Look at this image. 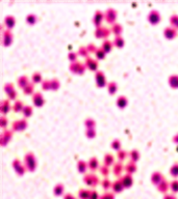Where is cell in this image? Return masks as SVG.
<instances>
[{"instance_id": "obj_1", "label": "cell", "mask_w": 178, "mask_h": 199, "mask_svg": "<svg viewBox=\"0 0 178 199\" xmlns=\"http://www.w3.org/2000/svg\"><path fill=\"white\" fill-rule=\"evenodd\" d=\"M24 165H25L27 171H32L35 170L37 168V159H35V156L33 155V153L31 151H28V153H25L24 156Z\"/></svg>"}, {"instance_id": "obj_2", "label": "cell", "mask_w": 178, "mask_h": 199, "mask_svg": "<svg viewBox=\"0 0 178 199\" xmlns=\"http://www.w3.org/2000/svg\"><path fill=\"white\" fill-rule=\"evenodd\" d=\"M70 71L74 74H79L81 75L84 73L85 69H87V65L85 63H81L79 61H75V62H71L70 63Z\"/></svg>"}, {"instance_id": "obj_3", "label": "cell", "mask_w": 178, "mask_h": 199, "mask_svg": "<svg viewBox=\"0 0 178 199\" xmlns=\"http://www.w3.org/2000/svg\"><path fill=\"white\" fill-rule=\"evenodd\" d=\"M161 13H159L158 10H151L149 12V13H148V16H147L148 22H149L150 24H152V25L159 23V22H161Z\"/></svg>"}, {"instance_id": "obj_4", "label": "cell", "mask_w": 178, "mask_h": 199, "mask_svg": "<svg viewBox=\"0 0 178 199\" xmlns=\"http://www.w3.org/2000/svg\"><path fill=\"white\" fill-rule=\"evenodd\" d=\"M13 168L15 169L16 173H17L18 175H23V174L27 171L25 165L22 164V162L20 161L19 159H15L14 161H13Z\"/></svg>"}, {"instance_id": "obj_5", "label": "cell", "mask_w": 178, "mask_h": 199, "mask_svg": "<svg viewBox=\"0 0 178 199\" xmlns=\"http://www.w3.org/2000/svg\"><path fill=\"white\" fill-rule=\"evenodd\" d=\"M117 15H118V13H117L116 10L112 7H109L104 12V19L106 20L107 23L115 24V22H116V20H117Z\"/></svg>"}, {"instance_id": "obj_6", "label": "cell", "mask_w": 178, "mask_h": 199, "mask_svg": "<svg viewBox=\"0 0 178 199\" xmlns=\"http://www.w3.org/2000/svg\"><path fill=\"white\" fill-rule=\"evenodd\" d=\"M95 80L96 84L98 87H104L107 85L106 78H105V75L102 71H97L95 74Z\"/></svg>"}, {"instance_id": "obj_7", "label": "cell", "mask_w": 178, "mask_h": 199, "mask_svg": "<svg viewBox=\"0 0 178 199\" xmlns=\"http://www.w3.org/2000/svg\"><path fill=\"white\" fill-rule=\"evenodd\" d=\"M13 138V131L12 130H3L0 136V144L2 146L6 145Z\"/></svg>"}, {"instance_id": "obj_8", "label": "cell", "mask_w": 178, "mask_h": 199, "mask_svg": "<svg viewBox=\"0 0 178 199\" xmlns=\"http://www.w3.org/2000/svg\"><path fill=\"white\" fill-rule=\"evenodd\" d=\"M13 42V34L11 30L6 29V30L2 31V37H1V43L3 46H10Z\"/></svg>"}, {"instance_id": "obj_9", "label": "cell", "mask_w": 178, "mask_h": 199, "mask_svg": "<svg viewBox=\"0 0 178 199\" xmlns=\"http://www.w3.org/2000/svg\"><path fill=\"white\" fill-rule=\"evenodd\" d=\"M110 32H112V31L104 26L97 27L95 30V37L98 38H104V40H106V37H109V34Z\"/></svg>"}, {"instance_id": "obj_10", "label": "cell", "mask_w": 178, "mask_h": 199, "mask_svg": "<svg viewBox=\"0 0 178 199\" xmlns=\"http://www.w3.org/2000/svg\"><path fill=\"white\" fill-rule=\"evenodd\" d=\"M103 19H104V13L101 12L100 10H97L95 13H94L93 16V19H92V22H93V24L97 27H100L101 26V23H102Z\"/></svg>"}, {"instance_id": "obj_11", "label": "cell", "mask_w": 178, "mask_h": 199, "mask_svg": "<svg viewBox=\"0 0 178 199\" xmlns=\"http://www.w3.org/2000/svg\"><path fill=\"white\" fill-rule=\"evenodd\" d=\"M27 128V121L26 119H18L13 123V131L16 132H20V131H23Z\"/></svg>"}, {"instance_id": "obj_12", "label": "cell", "mask_w": 178, "mask_h": 199, "mask_svg": "<svg viewBox=\"0 0 178 199\" xmlns=\"http://www.w3.org/2000/svg\"><path fill=\"white\" fill-rule=\"evenodd\" d=\"M32 103L35 107H41V106L45 104L44 96H43L41 92H35L32 94Z\"/></svg>"}, {"instance_id": "obj_13", "label": "cell", "mask_w": 178, "mask_h": 199, "mask_svg": "<svg viewBox=\"0 0 178 199\" xmlns=\"http://www.w3.org/2000/svg\"><path fill=\"white\" fill-rule=\"evenodd\" d=\"M83 180L89 186H96L98 184V177L95 175V173H87V175L83 177Z\"/></svg>"}, {"instance_id": "obj_14", "label": "cell", "mask_w": 178, "mask_h": 199, "mask_svg": "<svg viewBox=\"0 0 178 199\" xmlns=\"http://www.w3.org/2000/svg\"><path fill=\"white\" fill-rule=\"evenodd\" d=\"M164 35L168 40H172L177 35V29L172 26H168L164 29Z\"/></svg>"}, {"instance_id": "obj_15", "label": "cell", "mask_w": 178, "mask_h": 199, "mask_svg": "<svg viewBox=\"0 0 178 199\" xmlns=\"http://www.w3.org/2000/svg\"><path fill=\"white\" fill-rule=\"evenodd\" d=\"M12 108H13V106L11 105L10 100H3V101H1V104H0V111H1L2 115H5L6 113H8Z\"/></svg>"}, {"instance_id": "obj_16", "label": "cell", "mask_w": 178, "mask_h": 199, "mask_svg": "<svg viewBox=\"0 0 178 199\" xmlns=\"http://www.w3.org/2000/svg\"><path fill=\"white\" fill-rule=\"evenodd\" d=\"M15 24H16V19H15L14 16L8 15L5 18H4V20H3V25L6 27V29L11 30V29H12L13 27L15 26Z\"/></svg>"}, {"instance_id": "obj_17", "label": "cell", "mask_w": 178, "mask_h": 199, "mask_svg": "<svg viewBox=\"0 0 178 199\" xmlns=\"http://www.w3.org/2000/svg\"><path fill=\"white\" fill-rule=\"evenodd\" d=\"M85 65H87V69L91 70V71H98V61L94 58L87 57L85 60Z\"/></svg>"}, {"instance_id": "obj_18", "label": "cell", "mask_w": 178, "mask_h": 199, "mask_svg": "<svg viewBox=\"0 0 178 199\" xmlns=\"http://www.w3.org/2000/svg\"><path fill=\"white\" fill-rule=\"evenodd\" d=\"M164 180V178L163 174L159 172V171H154V172L152 173V175H151V180H152V183L154 185L161 184Z\"/></svg>"}, {"instance_id": "obj_19", "label": "cell", "mask_w": 178, "mask_h": 199, "mask_svg": "<svg viewBox=\"0 0 178 199\" xmlns=\"http://www.w3.org/2000/svg\"><path fill=\"white\" fill-rule=\"evenodd\" d=\"M124 169H125L126 173H128V174H134V173L137 171V169L136 162L129 161L128 163H126V165L124 166Z\"/></svg>"}, {"instance_id": "obj_20", "label": "cell", "mask_w": 178, "mask_h": 199, "mask_svg": "<svg viewBox=\"0 0 178 199\" xmlns=\"http://www.w3.org/2000/svg\"><path fill=\"white\" fill-rule=\"evenodd\" d=\"M121 180H122V184L125 188H129L132 184H134V180H132L131 174H128V173H126L125 175H123L122 177H121Z\"/></svg>"}, {"instance_id": "obj_21", "label": "cell", "mask_w": 178, "mask_h": 199, "mask_svg": "<svg viewBox=\"0 0 178 199\" xmlns=\"http://www.w3.org/2000/svg\"><path fill=\"white\" fill-rule=\"evenodd\" d=\"M116 105L118 106L120 109H123V108H125L126 106L128 105V99L126 98L125 96H119L118 98H117Z\"/></svg>"}, {"instance_id": "obj_22", "label": "cell", "mask_w": 178, "mask_h": 199, "mask_svg": "<svg viewBox=\"0 0 178 199\" xmlns=\"http://www.w3.org/2000/svg\"><path fill=\"white\" fill-rule=\"evenodd\" d=\"M87 166H89V168L91 169V170L95 171L97 169L99 168V162H98V159H97L96 157H92L90 158V160L87 161Z\"/></svg>"}, {"instance_id": "obj_23", "label": "cell", "mask_w": 178, "mask_h": 199, "mask_svg": "<svg viewBox=\"0 0 178 199\" xmlns=\"http://www.w3.org/2000/svg\"><path fill=\"white\" fill-rule=\"evenodd\" d=\"M17 82H18V85H19V86L21 87L22 89H23L24 87H26L29 84V83H30V82H29L28 77L25 76V75H23V76H20L19 78H18Z\"/></svg>"}, {"instance_id": "obj_24", "label": "cell", "mask_w": 178, "mask_h": 199, "mask_svg": "<svg viewBox=\"0 0 178 199\" xmlns=\"http://www.w3.org/2000/svg\"><path fill=\"white\" fill-rule=\"evenodd\" d=\"M110 31H112V32L114 33V34L116 35V37H119V35H121V33L123 32V27H122V25L119 24V23L112 24Z\"/></svg>"}, {"instance_id": "obj_25", "label": "cell", "mask_w": 178, "mask_h": 199, "mask_svg": "<svg viewBox=\"0 0 178 199\" xmlns=\"http://www.w3.org/2000/svg\"><path fill=\"white\" fill-rule=\"evenodd\" d=\"M123 170H124V166H123L122 163H121L120 161L115 163L114 167H112V172H114L115 175H120Z\"/></svg>"}, {"instance_id": "obj_26", "label": "cell", "mask_w": 178, "mask_h": 199, "mask_svg": "<svg viewBox=\"0 0 178 199\" xmlns=\"http://www.w3.org/2000/svg\"><path fill=\"white\" fill-rule=\"evenodd\" d=\"M87 168H89V166H87V162L83 161V160H79V161L77 162V170H78V172L85 173V171H87Z\"/></svg>"}, {"instance_id": "obj_27", "label": "cell", "mask_w": 178, "mask_h": 199, "mask_svg": "<svg viewBox=\"0 0 178 199\" xmlns=\"http://www.w3.org/2000/svg\"><path fill=\"white\" fill-rule=\"evenodd\" d=\"M106 87H107V91H109V94H115L117 90H118V84H117L115 81H110V82L107 83Z\"/></svg>"}, {"instance_id": "obj_28", "label": "cell", "mask_w": 178, "mask_h": 199, "mask_svg": "<svg viewBox=\"0 0 178 199\" xmlns=\"http://www.w3.org/2000/svg\"><path fill=\"white\" fill-rule=\"evenodd\" d=\"M112 47H114V43L112 42V40H103V43H102V46H101V48H102L103 50H104L105 52H110L112 51Z\"/></svg>"}, {"instance_id": "obj_29", "label": "cell", "mask_w": 178, "mask_h": 199, "mask_svg": "<svg viewBox=\"0 0 178 199\" xmlns=\"http://www.w3.org/2000/svg\"><path fill=\"white\" fill-rule=\"evenodd\" d=\"M25 21H26V23L29 24V25H35L38 22L37 15H35V13H28V15L26 16V18H25Z\"/></svg>"}, {"instance_id": "obj_30", "label": "cell", "mask_w": 178, "mask_h": 199, "mask_svg": "<svg viewBox=\"0 0 178 199\" xmlns=\"http://www.w3.org/2000/svg\"><path fill=\"white\" fill-rule=\"evenodd\" d=\"M169 84L173 88H178V75H171L169 77Z\"/></svg>"}, {"instance_id": "obj_31", "label": "cell", "mask_w": 178, "mask_h": 199, "mask_svg": "<svg viewBox=\"0 0 178 199\" xmlns=\"http://www.w3.org/2000/svg\"><path fill=\"white\" fill-rule=\"evenodd\" d=\"M112 43H114V46H116L117 48H122L124 45H125V40H124V38L121 35L115 37V40H112Z\"/></svg>"}, {"instance_id": "obj_32", "label": "cell", "mask_w": 178, "mask_h": 199, "mask_svg": "<svg viewBox=\"0 0 178 199\" xmlns=\"http://www.w3.org/2000/svg\"><path fill=\"white\" fill-rule=\"evenodd\" d=\"M129 158H130V161L132 162H137L140 159V151L137 149H131L129 151Z\"/></svg>"}, {"instance_id": "obj_33", "label": "cell", "mask_w": 178, "mask_h": 199, "mask_svg": "<svg viewBox=\"0 0 178 199\" xmlns=\"http://www.w3.org/2000/svg\"><path fill=\"white\" fill-rule=\"evenodd\" d=\"M115 164V158L112 153H105L104 156V165L106 166H112Z\"/></svg>"}, {"instance_id": "obj_34", "label": "cell", "mask_w": 178, "mask_h": 199, "mask_svg": "<svg viewBox=\"0 0 178 199\" xmlns=\"http://www.w3.org/2000/svg\"><path fill=\"white\" fill-rule=\"evenodd\" d=\"M24 109V105L23 103H22L21 101H16L14 103V105H13V110H14L15 112H22Z\"/></svg>"}, {"instance_id": "obj_35", "label": "cell", "mask_w": 178, "mask_h": 199, "mask_svg": "<svg viewBox=\"0 0 178 199\" xmlns=\"http://www.w3.org/2000/svg\"><path fill=\"white\" fill-rule=\"evenodd\" d=\"M83 123H84V126L87 129H95V126H96V121L94 120L92 117H87Z\"/></svg>"}, {"instance_id": "obj_36", "label": "cell", "mask_w": 178, "mask_h": 199, "mask_svg": "<svg viewBox=\"0 0 178 199\" xmlns=\"http://www.w3.org/2000/svg\"><path fill=\"white\" fill-rule=\"evenodd\" d=\"M110 146H112V149H115L116 151L121 150V147H122V143L119 139H114L110 143Z\"/></svg>"}, {"instance_id": "obj_37", "label": "cell", "mask_w": 178, "mask_h": 199, "mask_svg": "<svg viewBox=\"0 0 178 199\" xmlns=\"http://www.w3.org/2000/svg\"><path fill=\"white\" fill-rule=\"evenodd\" d=\"M31 80H32V83H41V82H43L42 74L39 73V72L33 73L32 76H31Z\"/></svg>"}, {"instance_id": "obj_38", "label": "cell", "mask_w": 178, "mask_h": 199, "mask_svg": "<svg viewBox=\"0 0 178 199\" xmlns=\"http://www.w3.org/2000/svg\"><path fill=\"white\" fill-rule=\"evenodd\" d=\"M127 156H129V153H127V151L124 150V149H121V150L117 151V157H118V159L120 162H122L123 160H125L126 158H127Z\"/></svg>"}, {"instance_id": "obj_39", "label": "cell", "mask_w": 178, "mask_h": 199, "mask_svg": "<svg viewBox=\"0 0 178 199\" xmlns=\"http://www.w3.org/2000/svg\"><path fill=\"white\" fill-rule=\"evenodd\" d=\"M123 184H122V180H117L116 182H114V184H112V189L115 190L116 192H120L121 190L123 189Z\"/></svg>"}, {"instance_id": "obj_40", "label": "cell", "mask_w": 178, "mask_h": 199, "mask_svg": "<svg viewBox=\"0 0 178 199\" xmlns=\"http://www.w3.org/2000/svg\"><path fill=\"white\" fill-rule=\"evenodd\" d=\"M23 92L25 94H35V85H33V83H29L27 86L24 87Z\"/></svg>"}, {"instance_id": "obj_41", "label": "cell", "mask_w": 178, "mask_h": 199, "mask_svg": "<svg viewBox=\"0 0 178 199\" xmlns=\"http://www.w3.org/2000/svg\"><path fill=\"white\" fill-rule=\"evenodd\" d=\"M32 112H33L32 107H31V106H29V105H25V106H24L23 111H22V114H23L25 117H29V116H31Z\"/></svg>"}, {"instance_id": "obj_42", "label": "cell", "mask_w": 178, "mask_h": 199, "mask_svg": "<svg viewBox=\"0 0 178 199\" xmlns=\"http://www.w3.org/2000/svg\"><path fill=\"white\" fill-rule=\"evenodd\" d=\"M105 55H106V52L104 51L102 48H97L96 52H95V56L96 58H98V59H103V58L105 57Z\"/></svg>"}, {"instance_id": "obj_43", "label": "cell", "mask_w": 178, "mask_h": 199, "mask_svg": "<svg viewBox=\"0 0 178 199\" xmlns=\"http://www.w3.org/2000/svg\"><path fill=\"white\" fill-rule=\"evenodd\" d=\"M168 188H169V183L167 182L166 180H164L161 184L157 185V189H158L161 192H166L167 190H168Z\"/></svg>"}, {"instance_id": "obj_44", "label": "cell", "mask_w": 178, "mask_h": 199, "mask_svg": "<svg viewBox=\"0 0 178 199\" xmlns=\"http://www.w3.org/2000/svg\"><path fill=\"white\" fill-rule=\"evenodd\" d=\"M170 174L173 177H177L178 176V163H174L170 168Z\"/></svg>"}, {"instance_id": "obj_45", "label": "cell", "mask_w": 178, "mask_h": 199, "mask_svg": "<svg viewBox=\"0 0 178 199\" xmlns=\"http://www.w3.org/2000/svg\"><path fill=\"white\" fill-rule=\"evenodd\" d=\"M4 91L6 92V94H12V92H14L15 91V87H14V85L12 84L11 82H8V83H5V85H4Z\"/></svg>"}, {"instance_id": "obj_46", "label": "cell", "mask_w": 178, "mask_h": 199, "mask_svg": "<svg viewBox=\"0 0 178 199\" xmlns=\"http://www.w3.org/2000/svg\"><path fill=\"white\" fill-rule=\"evenodd\" d=\"M170 23L172 25V27L176 28L178 30V15H172L170 17Z\"/></svg>"}, {"instance_id": "obj_47", "label": "cell", "mask_w": 178, "mask_h": 199, "mask_svg": "<svg viewBox=\"0 0 178 199\" xmlns=\"http://www.w3.org/2000/svg\"><path fill=\"white\" fill-rule=\"evenodd\" d=\"M89 50H87V46H81L79 47V49H78V55H81L83 57H87V55H89Z\"/></svg>"}, {"instance_id": "obj_48", "label": "cell", "mask_w": 178, "mask_h": 199, "mask_svg": "<svg viewBox=\"0 0 178 199\" xmlns=\"http://www.w3.org/2000/svg\"><path fill=\"white\" fill-rule=\"evenodd\" d=\"M85 136H87V138H90V139L95 137L96 136L95 129H87V130H85Z\"/></svg>"}, {"instance_id": "obj_49", "label": "cell", "mask_w": 178, "mask_h": 199, "mask_svg": "<svg viewBox=\"0 0 178 199\" xmlns=\"http://www.w3.org/2000/svg\"><path fill=\"white\" fill-rule=\"evenodd\" d=\"M77 56H78V53H76V52H74V51L69 52V54H68V58L71 62L77 61Z\"/></svg>"}, {"instance_id": "obj_50", "label": "cell", "mask_w": 178, "mask_h": 199, "mask_svg": "<svg viewBox=\"0 0 178 199\" xmlns=\"http://www.w3.org/2000/svg\"><path fill=\"white\" fill-rule=\"evenodd\" d=\"M42 88H43L44 90L51 89V80H48V79H46V80H43V82H42Z\"/></svg>"}, {"instance_id": "obj_51", "label": "cell", "mask_w": 178, "mask_h": 199, "mask_svg": "<svg viewBox=\"0 0 178 199\" xmlns=\"http://www.w3.org/2000/svg\"><path fill=\"white\" fill-rule=\"evenodd\" d=\"M63 191H64V185L63 184H57L54 187V193L56 195H60L63 193Z\"/></svg>"}, {"instance_id": "obj_52", "label": "cell", "mask_w": 178, "mask_h": 199, "mask_svg": "<svg viewBox=\"0 0 178 199\" xmlns=\"http://www.w3.org/2000/svg\"><path fill=\"white\" fill-rule=\"evenodd\" d=\"M99 170H100V172H101V174H103V175H105L106 176L107 174H109V166H106V165H101L100 167H99Z\"/></svg>"}, {"instance_id": "obj_53", "label": "cell", "mask_w": 178, "mask_h": 199, "mask_svg": "<svg viewBox=\"0 0 178 199\" xmlns=\"http://www.w3.org/2000/svg\"><path fill=\"white\" fill-rule=\"evenodd\" d=\"M90 194H91V192L89 191V190H85V189H81L79 191V196L83 199L87 198L90 196Z\"/></svg>"}, {"instance_id": "obj_54", "label": "cell", "mask_w": 178, "mask_h": 199, "mask_svg": "<svg viewBox=\"0 0 178 199\" xmlns=\"http://www.w3.org/2000/svg\"><path fill=\"white\" fill-rule=\"evenodd\" d=\"M58 87H60V81H58L56 78L52 79V80H51V89L56 90Z\"/></svg>"}, {"instance_id": "obj_55", "label": "cell", "mask_w": 178, "mask_h": 199, "mask_svg": "<svg viewBox=\"0 0 178 199\" xmlns=\"http://www.w3.org/2000/svg\"><path fill=\"white\" fill-rule=\"evenodd\" d=\"M8 124V118H6L5 115H2L1 117H0V126H1V128H5L6 126Z\"/></svg>"}, {"instance_id": "obj_56", "label": "cell", "mask_w": 178, "mask_h": 199, "mask_svg": "<svg viewBox=\"0 0 178 199\" xmlns=\"http://www.w3.org/2000/svg\"><path fill=\"white\" fill-rule=\"evenodd\" d=\"M101 185H102V187L104 188V189H109V187H112V185L110 184V180L109 178H104V180H102V183H101Z\"/></svg>"}, {"instance_id": "obj_57", "label": "cell", "mask_w": 178, "mask_h": 199, "mask_svg": "<svg viewBox=\"0 0 178 199\" xmlns=\"http://www.w3.org/2000/svg\"><path fill=\"white\" fill-rule=\"evenodd\" d=\"M170 187H171V189H172L174 192H178V180H172V182H171V184H170Z\"/></svg>"}, {"instance_id": "obj_58", "label": "cell", "mask_w": 178, "mask_h": 199, "mask_svg": "<svg viewBox=\"0 0 178 199\" xmlns=\"http://www.w3.org/2000/svg\"><path fill=\"white\" fill-rule=\"evenodd\" d=\"M87 50H89L90 53H91V52H94V53H95L96 50H97V47L94 44H89L87 46Z\"/></svg>"}, {"instance_id": "obj_59", "label": "cell", "mask_w": 178, "mask_h": 199, "mask_svg": "<svg viewBox=\"0 0 178 199\" xmlns=\"http://www.w3.org/2000/svg\"><path fill=\"white\" fill-rule=\"evenodd\" d=\"M17 96H18V94H17V91H16V90H15L14 92L10 94L8 97V100H16V99H17Z\"/></svg>"}, {"instance_id": "obj_60", "label": "cell", "mask_w": 178, "mask_h": 199, "mask_svg": "<svg viewBox=\"0 0 178 199\" xmlns=\"http://www.w3.org/2000/svg\"><path fill=\"white\" fill-rule=\"evenodd\" d=\"M112 198H114V195L112 193H105L102 196V199H112Z\"/></svg>"}, {"instance_id": "obj_61", "label": "cell", "mask_w": 178, "mask_h": 199, "mask_svg": "<svg viewBox=\"0 0 178 199\" xmlns=\"http://www.w3.org/2000/svg\"><path fill=\"white\" fill-rule=\"evenodd\" d=\"M90 198L91 199H96L97 198V193L96 191H92L91 194H90Z\"/></svg>"}, {"instance_id": "obj_62", "label": "cell", "mask_w": 178, "mask_h": 199, "mask_svg": "<svg viewBox=\"0 0 178 199\" xmlns=\"http://www.w3.org/2000/svg\"><path fill=\"white\" fill-rule=\"evenodd\" d=\"M173 142L178 144V133H177L176 135H174V136H173Z\"/></svg>"}, {"instance_id": "obj_63", "label": "cell", "mask_w": 178, "mask_h": 199, "mask_svg": "<svg viewBox=\"0 0 178 199\" xmlns=\"http://www.w3.org/2000/svg\"><path fill=\"white\" fill-rule=\"evenodd\" d=\"M164 199H175V198L173 195H167V196H164Z\"/></svg>"}, {"instance_id": "obj_64", "label": "cell", "mask_w": 178, "mask_h": 199, "mask_svg": "<svg viewBox=\"0 0 178 199\" xmlns=\"http://www.w3.org/2000/svg\"><path fill=\"white\" fill-rule=\"evenodd\" d=\"M176 150L178 151V144H177V147H176Z\"/></svg>"}]
</instances>
